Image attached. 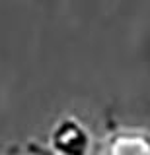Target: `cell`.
<instances>
[{"instance_id": "cell-2", "label": "cell", "mask_w": 150, "mask_h": 155, "mask_svg": "<svg viewBox=\"0 0 150 155\" xmlns=\"http://www.w3.org/2000/svg\"><path fill=\"white\" fill-rule=\"evenodd\" d=\"M111 155H150V145L142 138H121L115 142Z\"/></svg>"}, {"instance_id": "cell-1", "label": "cell", "mask_w": 150, "mask_h": 155, "mask_svg": "<svg viewBox=\"0 0 150 155\" xmlns=\"http://www.w3.org/2000/svg\"><path fill=\"white\" fill-rule=\"evenodd\" d=\"M55 147L62 155H86L88 151V136L74 122H65L53 136Z\"/></svg>"}]
</instances>
